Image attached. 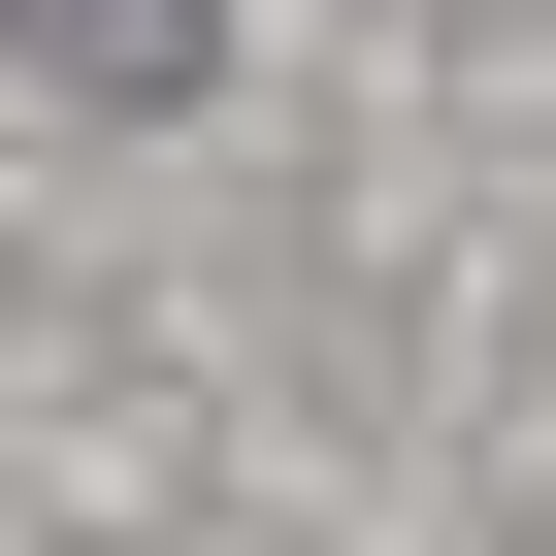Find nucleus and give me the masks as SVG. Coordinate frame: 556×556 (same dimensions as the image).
<instances>
[{
    "instance_id": "obj_1",
    "label": "nucleus",
    "mask_w": 556,
    "mask_h": 556,
    "mask_svg": "<svg viewBox=\"0 0 556 556\" xmlns=\"http://www.w3.org/2000/svg\"><path fill=\"white\" fill-rule=\"evenodd\" d=\"M34 66H131V99H197V0H0Z\"/></svg>"
}]
</instances>
